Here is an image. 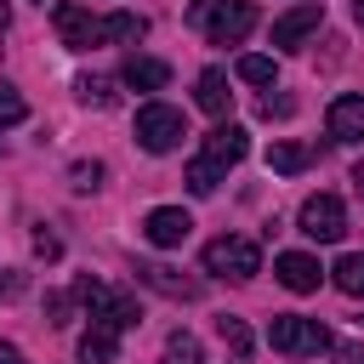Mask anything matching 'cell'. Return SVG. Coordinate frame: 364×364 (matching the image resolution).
I'll list each match as a JSON object with an SVG mask.
<instances>
[{
    "label": "cell",
    "mask_w": 364,
    "mask_h": 364,
    "mask_svg": "<svg viewBox=\"0 0 364 364\" xmlns=\"http://www.w3.org/2000/svg\"><path fill=\"white\" fill-rule=\"evenodd\" d=\"M336 364H364V353L358 347H336Z\"/></svg>",
    "instance_id": "obj_28"
},
{
    "label": "cell",
    "mask_w": 364,
    "mask_h": 364,
    "mask_svg": "<svg viewBox=\"0 0 364 364\" xmlns=\"http://www.w3.org/2000/svg\"><path fill=\"white\" fill-rule=\"evenodd\" d=\"M74 358H80V364H114V358H119V330H114V324H91V330L80 336Z\"/></svg>",
    "instance_id": "obj_14"
},
{
    "label": "cell",
    "mask_w": 364,
    "mask_h": 364,
    "mask_svg": "<svg viewBox=\"0 0 364 364\" xmlns=\"http://www.w3.org/2000/svg\"><path fill=\"white\" fill-rule=\"evenodd\" d=\"M17 119H28V102H23V91H17V85H6V80H0V125H17Z\"/></svg>",
    "instance_id": "obj_22"
},
{
    "label": "cell",
    "mask_w": 364,
    "mask_h": 364,
    "mask_svg": "<svg viewBox=\"0 0 364 364\" xmlns=\"http://www.w3.org/2000/svg\"><path fill=\"white\" fill-rule=\"evenodd\" d=\"M119 80H125V85H131V91H159V85H165V80H171V68H165V63H159V57H131V63H125V74H119Z\"/></svg>",
    "instance_id": "obj_16"
},
{
    "label": "cell",
    "mask_w": 364,
    "mask_h": 364,
    "mask_svg": "<svg viewBox=\"0 0 364 364\" xmlns=\"http://www.w3.org/2000/svg\"><path fill=\"white\" fill-rule=\"evenodd\" d=\"M324 125H330L336 142H364V97H336Z\"/></svg>",
    "instance_id": "obj_12"
},
{
    "label": "cell",
    "mask_w": 364,
    "mask_h": 364,
    "mask_svg": "<svg viewBox=\"0 0 364 364\" xmlns=\"http://www.w3.org/2000/svg\"><path fill=\"white\" fill-rule=\"evenodd\" d=\"M273 279H279L284 290L307 296V290H318L324 267H318V256H307V250H284V256H273Z\"/></svg>",
    "instance_id": "obj_9"
},
{
    "label": "cell",
    "mask_w": 364,
    "mask_h": 364,
    "mask_svg": "<svg viewBox=\"0 0 364 364\" xmlns=\"http://www.w3.org/2000/svg\"><path fill=\"white\" fill-rule=\"evenodd\" d=\"M40 6H46V0H40Z\"/></svg>",
    "instance_id": "obj_34"
},
{
    "label": "cell",
    "mask_w": 364,
    "mask_h": 364,
    "mask_svg": "<svg viewBox=\"0 0 364 364\" xmlns=\"http://www.w3.org/2000/svg\"><path fill=\"white\" fill-rule=\"evenodd\" d=\"M74 91H80L85 102H114V85H108V80H97V74H85V80H80Z\"/></svg>",
    "instance_id": "obj_24"
},
{
    "label": "cell",
    "mask_w": 364,
    "mask_h": 364,
    "mask_svg": "<svg viewBox=\"0 0 364 364\" xmlns=\"http://www.w3.org/2000/svg\"><path fill=\"white\" fill-rule=\"evenodd\" d=\"M353 182H358V193H364V165H358V171H353Z\"/></svg>",
    "instance_id": "obj_32"
},
{
    "label": "cell",
    "mask_w": 364,
    "mask_h": 364,
    "mask_svg": "<svg viewBox=\"0 0 364 364\" xmlns=\"http://www.w3.org/2000/svg\"><path fill=\"white\" fill-rule=\"evenodd\" d=\"M330 279H336V290H347V296H364V256H358V250H347V256L330 267Z\"/></svg>",
    "instance_id": "obj_19"
},
{
    "label": "cell",
    "mask_w": 364,
    "mask_h": 364,
    "mask_svg": "<svg viewBox=\"0 0 364 364\" xmlns=\"http://www.w3.org/2000/svg\"><path fill=\"white\" fill-rule=\"evenodd\" d=\"M307 165H313V148H301V142H273L267 148V171H279V176H296Z\"/></svg>",
    "instance_id": "obj_17"
},
{
    "label": "cell",
    "mask_w": 364,
    "mask_h": 364,
    "mask_svg": "<svg viewBox=\"0 0 364 364\" xmlns=\"http://www.w3.org/2000/svg\"><path fill=\"white\" fill-rule=\"evenodd\" d=\"M318 23H324V6H318V0H301V6H290L284 17H273V46H301Z\"/></svg>",
    "instance_id": "obj_10"
},
{
    "label": "cell",
    "mask_w": 364,
    "mask_h": 364,
    "mask_svg": "<svg viewBox=\"0 0 364 364\" xmlns=\"http://www.w3.org/2000/svg\"><path fill=\"white\" fill-rule=\"evenodd\" d=\"M290 108H296V102H290V97H262V114H267V119H284V114H290Z\"/></svg>",
    "instance_id": "obj_26"
},
{
    "label": "cell",
    "mask_w": 364,
    "mask_h": 364,
    "mask_svg": "<svg viewBox=\"0 0 364 364\" xmlns=\"http://www.w3.org/2000/svg\"><path fill=\"white\" fill-rule=\"evenodd\" d=\"M46 313H51V324H68V296H51Z\"/></svg>",
    "instance_id": "obj_27"
},
{
    "label": "cell",
    "mask_w": 364,
    "mask_h": 364,
    "mask_svg": "<svg viewBox=\"0 0 364 364\" xmlns=\"http://www.w3.org/2000/svg\"><path fill=\"white\" fill-rule=\"evenodd\" d=\"M136 279H142L148 290L176 296V301H199V296H205V284H199V279H182V273H176V267H165V262H142V267H136Z\"/></svg>",
    "instance_id": "obj_11"
},
{
    "label": "cell",
    "mask_w": 364,
    "mask_h": 364,
    "mask_svg": "<svg viewBox=\"0 0 364 364\" xmlns=\"http://www.w3.org/2000/svg\"><path fill=\"white\" fill-rule=\"evenodd\" d=\"M51 28H57V40H63L68 51H91V46H136V40L148 34V17H136V11L91 17L85 6L57 0V6H51Z\"/></svg>",
    "instance_id": "obj_1"
},
{
    "label": "cell",
    "mask_w": 364,
    "mask_h": 364,
    "mask_svg": "<svg viewBox=\"0 0 364 364\" xmlns=\"http://www.w3.org/2000/svg\"><path fill=\"white\" fill-rule=\"evenodd\" d=\"M267 341H273V353H290V358H313V353L336 347L330 330L318 318H301V313H273L267 318Z\"/></svg>",
    "instance_id": "obj_3"
},
{
    "label": "cell",
    "mask_w": 364,
    "mask_h": 364,
    "mask_svg": "<svg viewBox=\"0 0 364 364\" xmlns=\"http://www.w3.org/2000/svg\"><path fill=\"white\" fill-rule=\"evenodd\" d=\"M358 330H364V318H358Z\"/></svg>",
    "instance_id": "obj_33"
},
{
    "label": "cell",
    "mask_w": 364,
    "mask_h": 364,
    "mask_svg": "<svg viewBox=\"0 0 364 364\" xmlns=\"http://www.w3.org/2000/svg\"><path fill=\"white\" fill-rule=\"evenodd\" d=\"M6 23H11V11H6V0H0V34H6Z\"/></svg>",
    "instance_id": "obj_30"
},
{
    "label": "cell",
    "mask_w": 364,
    "mask_h": 364,
    "mask_svg": "<svg viewBox=\"0 0 364 364\" xmlns=\"http://www.w3.org/2000/svg\"><path fill=\"white\" fill-rule=\"evenodd\" d=\"M273 57H239V80H250V85H273Z\"/></svg>",
    "instance_id": "obj_23"
},
{
    "label": "cell",
    "mask_w": 364,
    "mask_h": 364,
    "mask_svg": "<svg viewBox=\"0 0 364 364\" xmlns=\"http://www.w3.org/2000/svg\"><path fill=\"white\" fill-rule=\"evenodd\" d=\"M188 233H193V216H188L182 205H159V210H148V216H142V239H148V245H159V250H176Z\"/></svg>",
    "instance_id": "obj_8"
},
{
    "label": "cell",
    "mask_w": 364,
    "mask_h": 364,
    "mask_svg": "<svg viewBox=\"0 0 364 364\" xmlns=\"http://www.w3.org/2000/svg\"><path fill=\"white\" fill-rule=\"evenodd\" d=\"M301 233L307 239H318V245H330V239H341L347 233V210H341V199L336 193H313L307 205H301Z\"/></svg>",
    "instance_id": "obj_7"
},
{
    "label": "cell",
    "mask_w": 364,
    "mask_h": 364,
    "mask_svg": "<svg viewBox=\"0 0 364 364\" xmlns=\"http://www.w3.org/2000/svg\"><path fill=\"white\" fill-rule=\"evenodd\" d=\"M250 28H256V6H250V0H216L210 17H205L210 46H239Z\"/></svg>",
    "instance_id": "obj_6"
},
{
    "label": "cell",
    "mask_w": 364,
    "mask_h": 364,
    "mask_svg": "<svg viewBox=\"0 0 364 364\" xmlns=\"http://www.w3.org/2000/svg\"><path fill=\"white\" fill-rule=\"evenodd\" d=\"M165 364H199V336L171 330V336H165Z\"/></svg>",
    "instance_id": "obj_20"
},
{
    "label": "cell",
    "mask_w": 364,
    "mask_h": 364,
    "mask_svg": "<svg viewBox=\"0 0 364 364\" xmlns=\"http://www.w3.org/2000/svg\"><path fill=\"white\" fill-rule=\"evenodd\" d=\"M216 336H222V347H228V353H233L239 364L250 358V324H245V318H233V313H222V318H216Z\"/></svg>",
    "instance_id": "obj_18"
},
{
    "label": "cell",
    "mask_w": 364,
    "mask_h": 364,
    "mask_svg": "<svg viewBox=\"0 0 364 364\" xmlns=\"http://www.w3.org/2000/svg\"><path fill=\"white\" fill-rule=\"evenodd\" d=\"M68 176H74V188H80V193H91V188L102 182V165H97V159H80V165H74Z\"/></svg>",
    "instance_id": "obj_25"
},
{
    "label": "cell",
    "mask_w": 364,
    "mask_h": 364,
    "mask_svg": "<svg viewBox=\"0 0 364 364\" xmlns=\"http://www.w3.org/2000/svg\"><path fill=\"white\" fill-rule=\"evenodd\" d=\"M74 296L85 301L91 324H114V330H131V324H142V307H136V296H125V290H114V284H102V279H80V284H74Z\"/></svg>",
    "instance_id": "obj_2"
},
{
    "label": "cell",
    "mask_w": 364,
    "mask_h": 364,
    "mask_svg": "<svg viewBox=\"0 0 364 364\" xmlns=\"http://www.w3.org/2000/svg\"><path fill=\"white\" fill-rule=\"evenodd\" d=\"M353 17H358V28H364V0H353Z\"/></svg>",
    "instance_id": "obj_31"
},
{
    "label": "cell",
    "mask_w": 364,
    "mask_h": 364,
    "mask_svg": "<svg viewBox=\"0 0 364 364\" xmlns=\"http://www.w3.org/2000/svg\"><path fill=\"white\" fill-rule=\"evenodd\" d=\"M182 136H188V125H182V114H176L171 102H142V108H136V142H142L148 154H171Z\"/></svg>",
    "instance_id": "obj_5"
},
{
    "label": "cell",
    "mask_w": 364,
    "mask_h": 364,
    "mask_svg": "<svg viewBox=\"0 0 364 364\" xmlns=\"http://www.w3.org/2000/svg\"><path fill=\"white\" fill-rule=\"evenodd\" d=\"M0 364H28V358H23V353H17L11 341H0Z\"/></svg>",
    "instance_id": "obj_29"
},
{
    "label": "cell",
    "mask_w": 364,
    "mask_h": 364,
    "mask_svg": "<svg viewBox=\"0 0 364 364\" xmlns=\"http://www.w3.org/2000/svg\"><path fill=\"white\" fill-rule=\"evenodd\" d=\"M205 273H216V279H256V273H262L256 239H245V233L210 239V245H205Z\"/></svg>",
    "instance_id": "obj_4"
},
{
    "label": "cell",
    "mask_w": 364,
    "mask_h": 364,
    "mask_svg": "<svg viewBox=\"0 0 364 364\" xmlns=\"http://www.w3.org/2000/svg\"><path fill=\"white\" fill-rule=\"evenodd\" d=\"M193 97H199V108L205 114H228V102H233V91H228V68H205L199 74V85H193Z\"/></svg>",
    "instance_id": "obj_15"
},
{
    "label": "cell",
    "mask_w": 364,
    "mask_h": 364,
    "mask_svg": "<svg viewBox=\"0 0 364 364\" xmlns=\"http://www.w3.org/2000/svg\"><path fill=\"white\" fill-rule=\"evenodd\" d=\"M245 154H250V136H245L239 125H216V131L205 136V159H210V165H222V171H228V165H239Z\"/></svg>",
    "instance_id": "obj_13"
},
{
    "label": "cell",
    "mask_w": 364,
    "mask_h": 364,
    "mask_svg": "<svg viewBox=\"0 0 364 364\" xmlns=\"http://www.w3.org/2000/svg\"><path fill=\"white\" fill-rule=\"evenodd\" d=\"M182 182H188L193 193H216V182H222V165H210V159L199 154V159L188 165V176H182Z\"/></svg>",
    "instance_id": "obj_21"
}]
</instances>
